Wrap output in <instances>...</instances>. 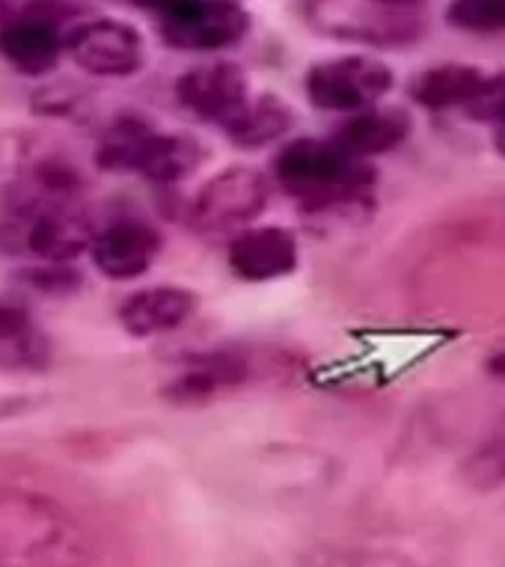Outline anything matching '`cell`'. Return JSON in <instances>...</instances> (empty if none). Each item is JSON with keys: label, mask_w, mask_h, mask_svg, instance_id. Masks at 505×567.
I'll return each instance as SVG.
<instances>
[{"label": "cell", "mask_w": 505, "mask_h": 567, "mask_svg": "<svg viewBox=\"0 0 505 567\" xmlns=\"http://www.w3.org/2000/svg\"><path fill=\"white\" fill-rule=\"evenodd\" d=\"M90 540L42 493L0 487V567H86Z\"/></svg>", "instance_id": "obj_1"}, {"label": "cell", "mask_w": 505, "mask_h": 567, "mask_svg": "<svg viewBox=\"0 0 505 567\" xmlns=\"http://www.w3.org/2000/svg\"><path fill=\"white\" fill-rule=\"evenodd\" d=\"M374 173L365 161L351 158L333 140L298 137L286 143L274 158V182L282 194L312 212L354 203L369 190Z\"/></svg>", "instance_id": "obj_2"}, {"label": "cell", "mask_w": 505, "mask_h": 567, "mask_svg": "<svg viewBox=\"0 0 505 567\" xmlns=\"http://www.w3.org/2000/svg\"><path fill=\"white\" fill-rule=\"evenodd\" d=\"M307 24L337 42L363 48H404L425 33L413 0H309Z\"/></svg>", "instance_id": "obj_3"}, {"label": "cell", "mask_w": 505, "mask_h": 567, "mask_svg": "<svg viewBox=\"0 0 505 567\" xmlns=\"http://www.w3.org/2000/svg\"><path fill=\"white\" fill-rule=\"evenodd\" d=\"M84 10L69 0H28L0 28V60L19 75H51L66 54V33L81 24Z\"/></svg>", "instance_id": "obj_4"}, {"label": "cell", "mask_w": 505, "mask_h": 567, "mask_svg": "<svg viewBox=\"0 0 505 567\" xmlns=\"http://www.w3.org/2000/svg\"><path fill=\"white\" fill-rule=\"evenodd\" d=\"M393 90V69L369 54L330 56L309 65L303 93L324 113H360Z\"/></svg>", "instance_id": "obj_5"}, {"label": "cell", "mask_w": 505, "mask_h": 567, "mask_svg": "<svg viewBox=\"0 0 505 567\" xmlns=\"http://www.w3.org/2000/svg\"><path fill=\"white\" fill-rule=\"evenodd\" d=\"M271 203V182L252 167H226L199 187L190 220L199 233H241Z\"/></svg>", "instance_id": "obj_6"}, {"label": "cell", "mask_w": 505, "mask_h": 567, "mask_svg": "<svg viewBox=\"0 0 505 567\" xmlns=\"http://www.w3.org/2000/svg\"><path fill=\"white\" fill-rule=\"evenodd\" d=\"M66 54L86 75L132 78L143 69L141 33L120 19H86L66 33Z\"/></svg>", "instance_id": "obj_7"}, {"label": "cell", "mask_w": 505, "mask_h": 567, "mask_svg": "<svg viewBox=\"0 0 505 567\" xmlns=\"http://www.w3.org/2000/svg\"><path fill=\"white\" fill-rule=\"evenodd\" d=\"M176 102L203 122L226 128L250 102V81L233 60H208L178 75Z\"/></svg>", "instance_id": "obj_8"}, {"label": "cell", "mask_w": 505, "mask_h": 567, "mask_svg": "<svg viewBox=\"0 0 505 567\" xmlns=\"http://www.w3.org/2000/svg\"><path fill=\"white\" fill-rule=\"evenodd\" d=\"M161 247H164V238L150 220L122 217L104 229H95L90 259L102 277L113 282H132L155 265Z\"/></svg>", "instance_id": "obj_9"}, {"label": "cell", "mask_w": 505, "mask_h": 567, "mask_svg": "<svg viewBox=\"0 0 505 567\" xmlns=\"http://www.w3.org/2000/svg\"><path fill=\"white\" fill-rule=\"evenodd\" d=\"M226 261L244 282H274L298 270V238L282 226H247L233 235Z\"/></svg>", "instance_id": "obj_10"}, {"label": "cell", "mask_w": 505, "mask_h": 567, "mask_svg": "<svg viewBox=\"0 0 505 567\" xmlns=\"http://www.w3.org/2000/svg\"><path fill=\"white\" fill-rule=\"evenodd\" d=\"M197 309L199 298L185 286H152L122 300L116 318L132 339H155L185 327Z\"/></svg>", "instance_id": "obj_11"}, {"label": "cell", "mask_w": 505, "mask_h": 567, "mask_svg": "<svg viewBox=\"0 0 505 567\" xmlns=\"http://www.w3.org/2000/svg\"><path fill=\"white\" fill-rule=\"evenodd\" d=\"M95 226L78 205L42 208L28 217L24 244L45 265H72L78 256L90 252Z\"/></svg>", "instance_id": "obj_12"}, {"label": "cell", "mask_w": 505, "mask_h": 567, "mask_svg": "<svg viewBox=\"0 0 505 567\" xmlns=\"http://www.w3.org/2000/svg\"><path fill=\"white\" fill-rule=\"evenodd\" d=\"M411 134V116L402 107H365L351 113L333 134V143L351 158H374L402 146Z\"/></svg>", "instance_id": "obj_13"}, {"label": "cell", "mask_w": 505, "mask_h": 567, "mask_svg": "<svg viewBox=\"0 0 505 567\" xmlns=\"http://www.w3.org/2000/svg\"><path fill=\"white\" fill-rule=\"evenodd\" d=\"M206 161V150L199 146V140L187 134H164L152 131L143 143L134 176L146 178L150 185H178L187 176H194Z\"/></svg>", "instance_id": "obj_14"}, {"label": "cell", "mask_w": 505, "mask_h": 567, "mask_svg": "<svg viewBox=\"0 0 505 567\" xmlns=\"http://www.w3.org/2000/svg\"><path fill=\"white\" fill-rule=\"evenodd\" d=\"M244 381H247V360L238 353H197L185 365V372L173 378L167 395L178 404H199L233 386H241Z\"/></svg>", "instance_id": "obj_15"}, {"label": "cell", "mask_w": 505, "mask_h": 567, "mask_svg": "<svg viewBox=\"0 0 505 567\" xmlns=\"http://www.w3.org/2000/svg\"><path fill=\"white\" fill-rule=\"evenodd\" d=\"M291 122H295V113H291L289 104L282 102L280 95L262 93L256 99L250 95L247 107L226 125L224 134L233 140L235 150L256 152L286 137Z\"/></svg>", "instance_id": "obj_16"}, {"label": "cell", "mask_w": 505, "mask_h": 567, "mask_svg": "<svg viewBox=\"0 0 505 567\" xmlns=\"http://www.w3.org/2000/svg\"><path fill=\"white\" fill-rule=\"evenodd\" d=\"M482 84H485V78L476 65H434L413 78L411 99L429 111H443V107H455V104L467 107L482 90Z\"/></svg>", "instance_id": "obj_17"}, {"label": "cell", "mask_w": 505, "mask_h": 567, "mask_svg": "<svg viewBox=\"0 0 505 567\" xmlns=\"http://www.w3.org/2000/svg\"><path fill=\"white\" fill-rule=\"evenodd\" d=\"M152 131L155 125L143 116H134V113L116 116L99 137L93 155L95 167H102L104 173H134L137 155Z\"/></svg>", "instance_id": "obj_18"}, {"label": "cell", "mask_w": 505, "mask_h": 567, "mask_svg": "<svg viewBox=\"0 0 505 567\" xmlns=\"http://www.w3.org/2000/svg\"><path fill=\"white\" fill-rule=\"evenodd\" d=\"M39 353H42V336L33 318L19 303H0V363L28 369Z\"/></svg>", "instance_id": "obj_19"}, {"label": "cell", "mask_w": 505, "mask_h": 567, "mask_svg": "<svg viewBox=\"0 0 505 567\" xmlns=\"http://www.w3.org/2000/svg\"><path fill=\"white\" fill-rule=\"evenodd\" d=\"M446 21L467 33H499L505 30V0H452Z\"/></svg>", "instance_id": "obj_20"}, {"label": "cell", "mask_w": 505, "mask_h": 567, "mask_svg": "<svg viewBox=\"0 0 505 567\" xmlns=\"http://www.w3.org/2000/svg\"><path fill=\"white\" fill-rule=\"evenodd\" d=\"M470 482H482L485 487L505 482V434L491 440L470 464Z\"/></svg>", "instance_id": "obj_21"}, {"label": "cell", "mask_w": 505, "mask_h": 567, "mask_svg": "<svg viewBox=\"0 0 505 567\" xmlns=\"http://www.w3.org/2000/svg\"><path fill=\"white\" fill-rule=\"evenodd\" d=\"M24 279H28L33 289L45 291V295H69L81 282V277L69 265H45V261L39 268L28 270Z\"/></svg>", "instance_id": "obj_22"}, {"label": "cell", "mask_w": 505, "mask_h": 567, "mask_svg": "<svg viewBox=\"0 0 505 567\" xmlns=\"http://www.w3.org/2000/svg\"><path fill=\"white\" fill-rule=\"evenodd\" d=\"M12 12H16V10H12L10 0H0V28H3V24L12 19Z\"/></svg>", "instance_id": "obj_23"}, {"label": "cell", "mask_w": 505, "mask_h": 567, "mask_svg": "<svg viewBox=\"0 0 505 567\" xmlns=\"http://www.w3.org/2000/svg\"><path fill=\"white\" fill-rule=\"evenodd\" d=\"M494 372H496V374H505V353L494 363Z\"/></svg>", "instance_id": "obj_24"}]
</instances>
